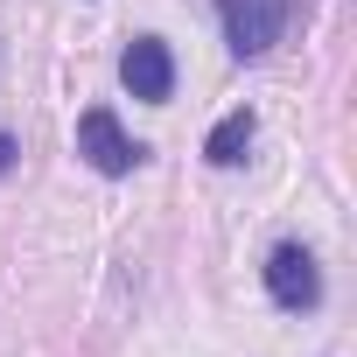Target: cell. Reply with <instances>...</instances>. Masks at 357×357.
Returning <instances> with one entry per match:
<instances>
[{"label":"cell","mask_w":357,"mask_h":357,"mask_svg":"<svg viewBox=\"0 0 357 357\" xmlns=\"http://www.w3.org/2000/svg\"><path fill=\"white\" fill-rule=\"evenodd\" d=\"M245 147H252V112L238 105V112H225V119L211 126V140H204V154H211L218 168H238V161H245Z\"/></svg>","instance_id":"5b68a950"},{"label":"cell","mask_w":357,"mask_h":357,"mask_svg":"<svg viewBox=\"0 0 357 357\" xmlns=\"http://www.w3.org/2000/svg\"><path fill=\"white\" fill-rule=\"evenodd\" d=\"M15 154H22V147H15V133H0V175L15 168Z\"/></svg>","instance_id":"8992f818"},{"label":"cell","mask_w":357,"mask_h":357,"mask_svg":"<svg viewBox=\"0 0 357 357\" xmlns=\"http://www.w3.org/2000/svg\"><path fill=\"white\" fill-rule=\"evenodd\" d=\"M266 294L287 308V315H308L315 301H322V273H315V252L308 245H273L266 252Z\"/></svg>","instance_id":"3957f363"},{"label":"cell","mask_w":357,"mask_h":357,"mask_svg":"<svg viewBox=\"0 0 357 357\" xmlns=\"http://www.w3.org/2000/svg\"><path fill=\"white\" fill-rule=\"evenodd\" d=\"M287 8H294V0H218V22H225L231 56H238V63L266 56V50L280 43V29H287Z\"/></svg>","instance_id":"6da1fadb"},{"label":"cell","mask_w":357,"mask_h":357,"mask_svg":"<svg viewBox=\"0 0 357 357\" xmlns=\"http://www.w3.org/2000/svg\"><path fill=\"white\" fill-rule=\"evenodd\" d=\"M119 77H126V91H133V98L161 105V98L175 91V56H168V43H161V36H133V43H126V56H119Z\"/></svg>","instance_id":"277c9868"},{"label":"cell","mask_w":357,"mask_h":357,"mask_svg":"<svg viewBox=\"0 0 357 357\" xmlns=\"http://www.w3.org/2000/svg\"><path fill=\"white\" fill-rule=\"evenodd\" d=\"M77 154H84L98 175H133V168L147 161V147H140V140H133L105 105H91V112L77 119Z\"/></svg>","instance_id":"7a4b0ae2"}]
</instances>
